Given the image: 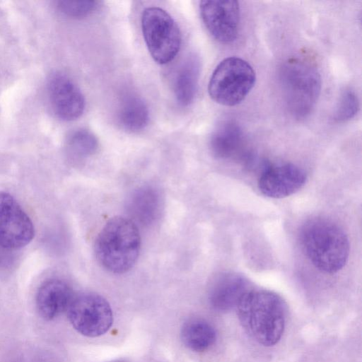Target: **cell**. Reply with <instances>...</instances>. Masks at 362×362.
I'll return each instance as SVG.
<instances>
[{
  "label": "cell",
  "mask_w": 362,
  "mask_h": 362,
  "mask_svg": "<svg viewBox=\"0 0 362 362\" xmlns=\"http://www.w3.org/2000/svg\"><path fill=\"white\" fill-rule=\"evenodd\" d=\"M236 308L241 326L258 344L272 346L280 341L286 327L287 305L279 294L264 289H250Z\"/></svg>",
  "instance_id": "cell-1"
},
{
  "label": "cell",
  "mask_w": 362,
  "mask_h": 362,
  "mask_svg": "<svg viewBox=\"0 0 362 362\" xmlns=\"http://www.w3.org/2000/svg\"><path fill=\"white\" fill-rule=\"evenodd\" d=\"M161 208L159 191L153 186L145 185L135 189L129 196L127 209L135 223L148 226L158 217Z\"/></svg>",
  "instance_id": "cell-15"
},
{
  "label": "cell",
  "mask_w": 362,
  "mask_h": 362,
  "mask_svg": "<svg viewBox=\"0 0 362 362\" xmlns=\"http://www.w3.org/2000/svg\"><path fill=\"white\" fill-rule=\"evenodd\" d=\"M209 147L218 159L238 161L248 166H252L255 160L243 129L234 121H224L216 127L210 137Z\"/></svg>",
  "instance_id": "cell-11"
},
{
  "label": "cell",
  "mask_w": 362,
  "mask_h": 362,
  "mask_svg": "<svg viewBox=\"0 0 362 362\" xmlns=\"http://www.w3.org/2000/svg\"><path fill=\"white\" fill-rule=\"evenodd\" d=\"M248 280L236 272H221L211 281L208 300L211 308L226 312L236 308L243 296L250 290Z\"/></svg>",
  "instance_id": "cell-13"
},
{
  "label": "cell",
  "mask_w": 362,
  "mask_h": 362,
  "mask_svg": "<svg viewBox=\"0 0 362 362\" xmlns=\"http://www.w3.org/2000/svg\"><path fill=\"white\" fill-rule=\"evenodd\" d=\"M67 313L72 327L88 337H97L105 334L113 323L110 303L95 293H83L74 296Z\"/></svg>",
  "instance_id": "cell-7"
},
{
  "label": "cell",
  "mask_w": 362,
  "mask_h": 362,
  "mask_svg": "<svg viewBox=\"0 0 362 362\" xmlns=\"http://www.w3.org/2000/svg\"><path fill=\"white\" fill-rule=\"evenodd\" d=\"M141 248L137 225L130 218L115 216L107 221L94 243L98 262L109 272L124 274L136 263Z\"/></svg>",
  "instance_id": "cell-3"
},
{
  "label": "cell",
  "mask_w": 362,
  "mask_h": 362,
  "mask_svg": "<svg viewBox=\"0 0 362 362\" xmlns=\"http://www.w3.org/2000/svg\"><path fill=\"white\" fill-rule=\"evenodd\" d=\"M180 338L188 349L203 352L216 342V332L213 325L204 319L195 317L187 320L182 326Z\"/></svg>",
  "instance_id": "cell-17"
},
{
  "label": "cell",
  "mask_w": 362,
  "mask_h": 362,
  "mask_svg": "<svg viewBox=\"0 0 362 362\" xmlns=\"http://www.w3.org/2000/svg\"><path fill=\"white\" fill-rule=\"evenodd\" d=\"M148 119V109L142 98L132 93L122 98L117 111V120L123 129L132 132L140 131L147 125Z\"/></svg>",
  "instance_id": "cell-18"
},
{
  "label": "cell",
  "mask_w": 362,
  "mask_h": 362,
  "mask_svg": "<svg viewBox=\"0 0 362 362\" xmlns=\"http://www.w3.org/2000/svg\"><path fill=\"white\" fill-rule=\"evenodd\" d=\"M255 81V71L247 61L230 57L222 60L212 73L209 94L220 105L235 106L245 100Z\"/></svg>",
  "instance_id": "cell-5"
},
{
  "label": "cell",
  "mask_w": 362,
  "mask_h": 362,
  "mask_svg": "<svg viewBox=\"0 0 362 362\" xmlns=\"http://www.w3.org/2000/svg\"><path fill=\"white\" fill-rule=\"evenodd\" d=\"M47 88L52 110L59 119L72 121L83 113V95L66 75L60 72L52 74L48 78Z\"/></svg>",
  "instance_id": "cell-12"
},
{
  "label": "cell",
  "mask_w": 362,
  "mask_h": 362,
  "mask_svg": "<svg viewBox=\"0 0 362 362\" xmlns=\"http://www.w3.org/2000/svg\"><path fill=\"white\" fill-rule=\"evenodd\" d=\"M2 250H5L0 247V266L4 264L8 259L7 255Z\"/></svg>",
  "instance_id": "cell-22"
},
{
  "label": "cell",
  "mask_w": 362,
  "mask_h": 362,
  "mask_svg": "<svg viewBox=\"0 0 362 362\" xmlns=\"http://www.w3.org/2000/svg\"><path fill=\"white\" fill-rule=\"evenodd\" d=\"M34 235L33 222L18 202L10 194L0 192V247L19 249Z\"/></svg>",
  "instance_id": "cell-8"
},
{
  "label": "cell",
  "mask_w": 362,
  "mask_h": 362,
  "mask_svg": "<svg viewBox=\"0 0 362 362\" xmlns=\"http://www.w3.org/2000/svg\"><path fill=\"white\" fill-rule=\"evenodd\" d=\"M110 362H125V361H122V360H116V361H110Z\"/></svg>",
  "instance_id": "cell-23"
},
{
  "label": "cell",
  "mask_w": 362,
  "mask_h": 362,
  "mask_svg": "<svg viewBox=\"0 0 362 362\" xmlns=\"http://www.w3.org/2000/svg\"><path fill=\"white\" fill-rule=\"evenodd\" d=\"M74 296L69 286L59 279L44 282L36 295V306L40 315L52 320L62 314L68 307Z\"/></svg>",
  "instance_id": "cell-14"
},
{
  "label": "cell",
  "mask_w": 362,
  "mask_h": 362,
  "mask_svg": "<svg viewBox=\"0 0 362 362\" xmlns=\"http://www.w3.org/2000/svg\"><path fill=\"white\" fill-rule=\"evenodd\" d=\"M358 108L359 102L357 95L351 88H346L340 95L334 119L339 122L348 121L355 117Z\"/></svg>",
  "instance_id": "cell-20"
},
{
  "label": "cell",
  "mask_w": 362,
  "mask_h": 362,
  "mask_svg": "<svg viewBox=\"0 0 362 362\" xmlns=\"http://www.w3.org/2000/svg\"><path fill=\"white\" fill-rule=\"evenodd\" d=\"M306 180L304 170L293 163H264L257 186L266 197L281 199L298 192Z\"/></svg>",
  "instance_id": "cell-10"
},
{
  "label": "cell",
  "mask_w": 362,
  "mask_h": 362,
  "mask_svg": "<svg viewBox=\"0 0 362 362\" xmlns=\"http://www.w3.org/2000/svg\"><path fill=\"white\" fill-rule=\"evenodd\" d=\"M279 78L290 114L297 119L309 115L321 91V76L316 65L306 58L291 57L280 66Z\"/></svg>",
  "instance_id": "cell-4"
},
{
  "label": "cell",
  "mask_w": 362,
  "mask_h": 362,
  "mask_svg": "<svg viewBox=\"0 0 362 362\" xmlns=\"http://www.w3.org/2000/svg\"><path fill=\"white\" fill-rule=\"evenodd\" d=\"M199 9L204 24L216 40L228 44L236 40L240 21L238 1H202Z\"/></svg>",
  "instance_id": "cell-9"
},
{
  "label": "cell",
  "mask_w": 362,
  "mask_h": 362,
  "mask_svg": "<svg viewBox=\"0 0 362 362\" xmlns=\"http://www.w3.org/2000/svg\"><path fill=\"white\" fill-rule=\"evenodd\" d=\"M141 30L153 60L165 64L177 54L182 42L179 26L171 16L158 7L146 8L141 16Z\"/></svg>",
  "instance_id": "cell-6"
},
{
  "label": "cell",
  "mask_w": 362,
  "mask_h": 362,
  "mask_svg": "<svg viewBox=\"0 0 362 362\" xmlns=\"http://www.w3.org/2000/svg\"><path fill=\"white\" fill-rule=\"evenodd\" d=\"M58 9L64 15L71 18H83L91 13L98 6L95 1H58Z\"/></svg>",
  "instance_id": "cell-21"
},
{
  "label": "cell",
  "mask_w": 362,
  "mask_h": 362,
  "mask_svg": "<svg viewBox=\"0 0 362 362\" xmlns=\"http://www.w3.org/2000/svg\"><path fill=\"white\" fill-rule=\"evenodd\" d=\"M200 73V62L196 54L189 55L179 67L173 82V90L177 103L189 105L196 95Z\"/></svg>",
  "instance_id": "cell-16"
},
{
  "label": "cell",
  "mask_w": 362,
  "mask_h": 362,
  "mask_svg": "<svg viewBox=\"0 0 362 362\" xmlns=\"http://www.w3.org/2000/svg\"><path fill=\"white\" fill-rule=\"evenodd\" d=\"M301 248L312 264L319 270L334 274L346 264L349 241L342 228L324 217L306 221L300 228Z\"/></svg>",
  "instance_id": "cell-2"
},
{
  "label": "cell",
  "mask_w": 362,
  "mask_h": 362,
  "mask_svg": "<svg viewBox=\"0 0 362 362\" xmlns=\"http://www.w3.org/2000/svg\"><path fill=\"white\" fill-rule=\"evenodd\" d=\"M96 136L86 129L71 131L66 139V148L69 154L77 159H83L93 155L98 150Z\"/></svg>",
  "instance_id": "cell-19"
}]
</instances>
